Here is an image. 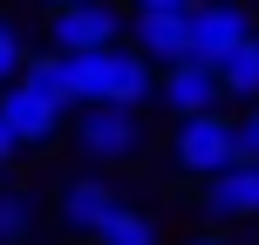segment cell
I'll return each instance as SVG.
<instances>
[{"mask_svg": "<svg viewBox=\"0 0 259 245\" xmlns=\"http://www.w3.org/2000/svg\"><path fill=\"white\" fill-rule=\"evenodd\" d=\"M21 34H14V27L7 21H0V89H14V82H21Z\"/></svg>", "mask_w": 259, "mask_h": 245, "instance_id": "obj_16", "label": "cell"}, {"mask_svg": "<svg viewBox=\"0 0 259 245\" xmlns=\"http://www.w3.org/2000/svg\"><path fill=\"white\" fill-rule=\"evenodd\" d=\"M232 143H239V164H259V103L232 116Z\"/></svg>", "mask_w": 259, "mask_h": 245, "instance_id": "obj_15", "label": "cell"}, {"mask_svg": "<svg viewBox=\"0 0 259 245\" xmlns=\"http://www.w3.org/2000/svg\"><path fill=\"white\" fill-rule=\"evenodd\" d=\"M130 48L150 68H178L184 62V14H137L130 21Z\"/></svg>", "mask_w": 259, "mask_h": 245, "instance_id": "obj_10", "label": "cell"}, {"mask_svg": "<svg viewBox=\"0 0 259 245\" xmlns=\"http://www.w3.org/2000/svg\"><path fill=\"white\" fill-rule=\"evenodd\" d=\"M116 205H123L116 184L96 177V170H82V177H68V184H62V198H55V218H62V232L96 238V232L109 225V211H116Z\"/></svg>", "mask_w": 259, "mask_h": 245, "instance_id": "obj_7", "label": "cell"}, {"mask_svg": "<svg viewBox=\"0 0 259 245\" xmlns=\"http://www.w3.org/2000/svg\"><path fill=\"white\" fill-rule=\"evenodd\" d=\"M150 129L137 109H75V150L89 164H137Z\"/></svg>", "mask_w": 259, "mask_h": 245, "instance_id": "obj_3", "label": "cell"}, {"mask_svg": "<svg viewBox=\"0 0 259 245\" xmlns=\"http://www.w3.org/2000/svg\"><path fill=\"white\" fill-rule=\"evenodd\" d=\"M205 211L219 225H239V218H259V164H232L225 177L205 184Z\"/></svg>", "mask_w": 259, "mask_h": 245, "instance_id": "obj_9", "label": "cell"}, {"mask_svg": "<svg viewBox=\"0 0 259 245\" xmlns=\"http://www.w3.org/2000/svg\"><path fill=\"white\" fill-rule=\"evenodd\" d=\"M34 225H41V198L27 184H0V245L34 238Z\"/></svg>", "mask_w": 259, "mask_h": 245, "instance_id": "obj_13", "label": "cell"}, {"mask_svg": "<svg viewBox=\"0 0 259 245\" xmlns=\"http://www.w3.org/2000/svg\"><path fill=\"white\" fill-rule=\"evenodd\" d=\"M21 82H27L34 95H48L55 109L75 103V62H68V55H55V48H48V55H34V62L21 68Z\"/></svg>", "mask_w": 259, "mask_h": 245, "instance_id": "obj_12", "label": "cell"}, {"mask_svg": "<svg viewBox=\"0 0 259 245\" xmlns=\"http://www.w3.org/2000/svg\"><path fill=\"white\" fill-rule=\"evenodd\" d=\"M96 238H103V245H157V218H150V211L116 205V211H109V225H103Z\"/></svg>", "mask_w": 259, "mask_h": 245, "instance_id": "obj_14", "label": "cell"}, {"mask_svg": "<svg viewBox=\"0 0 259 245\" xmlns=\"http://www.w3.org/2000/svg\"><path fill=\"white\" fill-rule=\"evenodd\" d=\"M130 7H137V14H191L198 0H130Z\"/></svg>", "mask_w": 259, "mask_h": 245, "instance_id": "obj_17", "label": "cell"}, {"mask_svg": "<svg viewBox=\"0 0 259 245\" xmlns=\"http://www.w3.org/2000/svg\"><path fill=\"white\" fill-rule=\"evenodd\" d=\"M48 7H55V14H62V7H82V0H48Z\"/></svg>", "mask_w": 259, "mask_h": 245, "instance_id": "obj_20", "label": "cell"}, {"mask_svg": "<svg viewBox=\"0 0 259 245\" xmlns=\"http://www.w3.org/2000/svg\"><path fill=\"white\" fill-rule=\"evenodd\" d=\"M246 34H259V27H252V14L239 7V0H198V7L184 14V55L205 62V68L225 62Z\"/></svg>", "mask_w": 259, "mask_h": 245, "instance_id": "obj_4", "label": "cell"}, {"mask_svg": "<svg viewBox=\"0 0 259 245\" xmlns=\"http://www.w3.org/2000/svg\"><path fill=\"white\" fill-rule=\"evenodd\" d=\"M48 41H55V55H68V62H82V55H103V48H123V14L109 7V0L62 7V14L48 21Z\"/></svg>", "mask_w": 259, "mask_h": 245, "instance_id": "obj_5", "label": "cell"}, {"mask_svg": "<svg viewBox=\"0 0 259 245\" xmlns=\"http://www.w3.org/2000/svg\"><path fill=\"white\" fill-rule=\"evenodd\" d=\"M191 245H232V238H219V232H198V238H191Z\"/></svg>", "mask_w": 259, "mask_h": 245, "instance_id": "obj_19", "label": "cell"}, {"mask_svg": "<svg viewBox=\"0 0 259 245\" xmlns=\"http://www.w3.org/2000/svg\"><path fill=\"white\" fill-rule=\"evenodd\" d=\"M211 75H219V89H225V103H259V34H246L225 62H211Z\"/></svg>", "mask_w": 259, "mask_h": 245, "instance_id": "obj_11", "label": "cell"}, {"mask_svg": "<svg viewBox=\"0 0 259 245\" xmlns=\"http://www.w3.org/2000/svg\"><path fill=\"white\" fill-rule=\"evenodd\" d=\"M157 95V68L137 48H103L75 62V103L82 109H143Z\"/></svg>", "mask_w": 259, "mask_h": 245, "instance_id": "obj_1", "label": "cell"}, {"mask_svg": "<svg viewBox=\"0 0 259 245\" xmlns=\"http://www.w3.org/2000/svg\"><path fill=\"white\" fill-rule=\"evenodd\" d=\"M0 123H7L14 150H41V143L62 129V109H55L48 95H34L27 82H14V89H0Z\"/></svg>", "mask_w": 259, "mask_h": 245, "instance_id": "obj_8", "label": "cell"}, {"mask_svg": "<svg viewBox=\"0 0 259 245\" xmlns=\"http://www.w3.org/2000/svg\"><path fill=\"white\" fill-rule=\"evenodd\" d=\"M170 164L184 170V177H225V170L239 164V143H232V116H191V123H178L170 129Z\"/></svg>", "mask_w": 259, "mask_h": 245, "instance_id": "obj_2", "label": "cell"}, {"mask_svg": "<svg viewBox=\"0 0 259 245\" xmlns=\"http://www.w3.org/2000/svg\"><path fill=\"white\" fill-rule=\"evenodd\" d=\"M157 95H164V109H170L178 123H191V116H219V109H225L219 75H211L205 62H191V55H184L178 68H164V75H157Z\"/></svg>", "mask_w": 259, "mask_h": 245, "instance_id": "obj_6", "label": "cell"}, {"mask_svg": "<svg viewBox=\"0 0 259 245\" xmlns=\"http://www.w3.org/2000/svg\"><path fill=\"white\" fill-rule=\"evenodd\" d=\"M14 164V136H7V123H0V170Z\"/></svg>", "mask_w": 259, "mask_h": 245, "instance_id": "obj_18", "label": "cell"}]
</instances>
